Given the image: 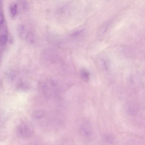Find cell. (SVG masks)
<instances>
[{
  "mask_svg": "<svg viewBox=\"0 0 145 145\" xmlns=\"http://www.w3.org/2000/svg\"><path fill=\"white\" fill-rule=\"evenodd\" d=\"M7 37L6 35H2L0 36V44L2 46H4L6 44Z\"/></svg>",
  "mask_w": 145,
  "mask_h": 145,
  "instance_id": "obj_6",
  "label": "cell"
},
{
  "mask_svg": "<svg viewBox=\"0 0 145 145\" xmlns=\"http://www.w3.org/2000/svg\"><path fill=\"white\" fill-rule=\"evenodd\" d=\"M50 81L52 85L54 86H56L58 83L57 80L55 79H52Z\"/></svg>",
  "mask_w": 145,
  "mask_h": 145,
  "instance_id": "obj_9",
  "label": "cell"
},
{
  "mask_svg": "<svg viewBox=\"0 0 145 145\" xmlns=\"http://www.w3.org/2000/svg\"><path fill=\"white\" fill-rule=\"evenodd\" d=\"M128 108L129 113L132 115H136L138 111V105L134 101L129 103Z\"/></svg>",
  "mask_w": 145,
  "mask_h": 145,
  "instance_id": "obj_2",
  "label": "cell"
},
{
  "mask_svg": "<svg viewBox=\"0 0 145 145\" xmlns=\"http://www.w3.org/2000/svg\"><path fill=\"white\" fill-rule=\"evenodd\" d=\"M10 11L12 16H15L17 15V6L16 4H11L10 6Z\"/></svg>",
  "mask_w": 145,
  "mask_h": 145,
  "instance_id": "obj_5",
  "label": "cell"
},
{
  "mask_svg": "<svg viewBox=\"0 0 145 145\" xmlns=\"http://www.w3.org/2000/svg\"><path fill=\"white\" fill-rule=\"evenodd\" d=\"M80 75L81 79L85 82L89 81L90 73L89 72L85 69H82L80 72Z\"/></svg>",
  "mask_w": 145,
  "mask_h": 145,
  "instance_id": "obj_3",
  "label": "cell"
},
{
  "mask_svg": "<svg viewBox=\"0 0 145 145\" xmlns=\"http://www.w3.org/2000/svg\"><path fill=\"white\" fill-rule=\"evenodd\" d=\"M27 39L29 42L30 43H33L34 41V36L32 33L29 32L27 36Z\"/></svg>",
  "mask_w": 145,
  "mask_h": 145,
  "instance_id": "obj_7",
  "label": "cell"
},
{
  "mask_svg": "<svg viewBox=\"0 0 145 145\" xmlns=\"http://www.w3.org/2000/svg\"><path fill=\"white\" fill-rule=\"evenodd\" d=\"M4 16L2 13H0V27L3 24L4 22Z\"/></svg>",
  "mask_w": 145,
  "mask_h": 145,
  "instance_id": "obj_8",
  "label": "cell"
},
{
  "mask_svg": "<svg viewBox=\"0 0 145 145\" xmlns=\"http://www.w3.org/2000/svg\"><path fill=\"white\" fill-rule=\"evenodd\" d=\"M83 30H82L81 31H78V32H75V33H74L73 34H72V36H77V35L79 34L80 33H81V32H83Z\"/></svg>",
  "mask_w": 145,
  "mask_h": 145,
  "instance_id": "obj_10",
  "label": "cell"
},
{
  "mask_svg": "<svg viewBox=\"0 0 145 145\" xmlns=\"http://www.w3.org/2000/svg\"><path fill=\"white\" fill-rule=\"evenodd\" d=\"M17 130L20 136L24 138H30L34 134V129L32 126L26 123H23L21 124Z\"/></svg>",
  "mask_w": 145,
  "mask_h": 145,
  "instance_id": "obj_1",
  "label": "cell"
},
{
  "mask_svg": "<svg viewBox=\"0 0 145 145\" xmlns=\"http://www.w3.org/2000/svg\"><path fill=\"white\" fill-rule=\"evenodd\" d=\"M45 114L44 111L43 110H36L33 113V118L35 119H40L44 116Z\"/></svg>",
  "mask_w": 145,
  "mask_h": 145,
  "instance_id": "obj_4",
  "label": "cell"
},
{
  "mask_svg": "<svg viewBox=\"0 0 145 145\" xmlns=\"http://www.w3.org/2000/svg\"><path fill=\"white\" fill-rule=\"evenodd\" d=\"M37 145L36 144H30L29 145Z\"/></svg>",
  "mask_w": 145,
  "mask_h": 145,
  "instance_id": "obj_11",
  "label": "cell"
}]
</instances>
